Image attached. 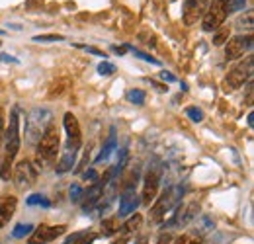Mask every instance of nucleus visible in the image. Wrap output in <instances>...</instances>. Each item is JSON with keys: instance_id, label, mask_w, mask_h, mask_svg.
Listing matches in <instances>:
<instances>
[{"instance_id": "1", "label": "nucleus", "mask_w": 254, "mask_h": 244, "mask_svg": "<svg viewBox=\"0 0 254 244\" xmlns=\"http://www.w3.org/2000/svg\"><path fill=\"white\" fill-rule=\"evenodd\" d=\"M20 120H18V110L14 108L10 114V123L4 129V158L0 164V178L2 180H10L12 176V168H14V158L20 151Z\"/></svg>"}, {"instance_id": "2", "label": "nucleus", "mask_w": 254, "mask_h": 244, "mask_svg": "<svg viewBox=\"0 0 254 244\" xmlns=\"http://www.w3.org/2000/svg\"><path fill=\"white\" fill-rule=\"evenodd\" d=\"M59 145H61L59 129H57L55 123H51L35 145L37 147V166L39 168H43L45 164H51L55 160V156L59 153Z\"/></svg>"}, {"instance_id": "3", "label": "nucleus", "mask_w": 254, "mask_h": 244, "mask_svg": "<svg viewBox=\"0 0 254 244\" xmlns=\"http://www.w3.org/2000/svg\"><path fill=\"white\" fill-rule=\"evenodd\" d=\"M51 123H53V112L49 108H33L26 118V141L30 145H37V141Z\"/></svg>"}, {"instance_id": "4", "label": "nucleus", "mask_w": 254, "mask_h": 244, "mask_svg": "<svg viewBox=\"0 0 254 244\" xmlns=\"http://www.w3.org/2000/svg\"><path fill=\"white\" fill-rule=\"evenodd\" d=\"M180 195H182V189H180V187H168V189H164L159 199H155V205L151 207L149 219H151L153 223H160V221L164 219L166 211L178 207Z\"/></svg>"}, {"instance_id": "5", "label": "nucleus", "mask_w": 254, "mask_h": 244, "mask_svg": "<svg viewBox=\"0 0 254 244\" xmlns=\"http://www.w3.org/2000/svg\"><path fill=\"white\" fill-rule=\"evenodd\" d=\"M253 64H254L253 57H247L245 61L239 62L235 68H231L229 74H227V78H225L227 90H239L245 82H249L253 78Z\"/></svg>"}, {"instance_id": "6", "label": "nucleus", "mask_w": 254, "mask_h": 244, "mask_svg": "<svg viewBox=\"0 0 254 244\" xmlns=\"http://www.w3.org/2000/svg\"><path fill=\"white\" fill-rule=\"evenodd\" d=\"M227 6H225V0H211L203 18H201V28L203 31H215L219 26L225 24L227 20Z\"/></svg>"}, {"instance_id": "7", "label": "nucleus", "mask_w": 254, "mask_h": 244, "mask_svg": "<svg viewBox=\"0 0 254 244\" xmlns=\"http://www.w3.org/2000/svg\"><path fill=\"white\" fill-rule=\"evenodd\" d=\"M159 183H160V166L159 164H153V166H149V170L145 174V180H143V195H141V203L143 205H151L157 199Z\"/></svg>"}, {"instance_id": "8", "label": "nucleus", "mask_w": 254, "mask_h": 244, "mask_svg": "<svg viewBox=\"0 0 254 244\" xmlns=\"http://www.w3.org/2000/svg\"><path fill=\"white\" fill-rule=\"evenodd\" d=\"M251 49H253V35H235L229 37V41L225 43V57L227 61H237L245 57V53Z\"/></svg>"}, {"instance_id": "9", "label": "nucleus", "mask_w": 254, "mask_h": 244, "mask_svg": "<svg viewBox=\"0 0 254 244\" xmlns=\"http://www.w3.org/2000/svg\"><path fill=\"white\" fill-rule=\"evenodd\" d=\"M66 233L64 225H57V227H49V225H39L37 229H33L28 244H47L51 241H55L57 237H61Z\"/></svg>"}, {"instance_id": "10", "label": "nucleus", "mask_w": 254, "mask_h": 244, "mask_svg": "<svg viewBox=\"0 0 254 244\" xmlns=\"http://www.w3.org/2000/svg\"><path fill=\"white\" fill-rule=\"evenodd\" d=\"M37 180V170L33 168V164L30 160H20L16 166H14V182L18 187L26 189L33 185Z\"/></svg>"}, {"instance_id": "11", "label": "nucleus", "mask_w": 254, "mask_h": 244, "mask_svg": "<svg viewBox=\"0 0 254 244\" xmlns=\"http://www.w3.org/2000/svg\"><path fill=\"white\" fill-rule=\"evenodd\" d=\"M209 2H211V0H186V2H184V12H182L184 24H186V26H195V24L203 18V14H205Z\"/></svg>"}, {"instance_id": "12", "label": "nucleus", "mask_w": 254, "mask_h": 244, "mask_svg": "<svg viewBox=\"0 0 254 244\" xmlns=\"http://www.w3.org/2000/svg\"><path fill=\"white\" fill-rule=\"evenodd\" d=\"M197 211H199V205H197L195 201L184 205V207H176V213L172 215L170 221L164 223V229H166V227H168V229H182V227H186L191 219H195Z\"/></svg>"}, {"instance_id": "13", "label": "nucleus", "mask_w": 254, "mask_h": 244, "mask_svg": "<svg viewBox=\"0 0 254 244\" xmlns=\"http://www.w3.org/2000/svg\"><path fill=\"white\" fill-rule=\"evenodd\" d=\"M64 131H66V145L64 147H68V149H80V145H82V131H80V123L78 120L68 112V114H64Z\"/></svg>"}, {"instance_id": "14", "label": "nucleus", "mask_w": 254, "mask_h": 244, "mask_svg": "<svg viewBox=\"0 0 254 244\" xmlns=\"http://www.w3.org/2000/svg\"><path fill=\"white\" fill-rule=\"evenodd\" d=\"M104 187H106V183L102 182V180H98V182H94L88 187V191L82 193V199H80V201H82V211H84V213L92 211L96 205H98V201L102 199Z\"/></svg>"}, {"instance_id": "15", "label": "nucleus", "mask_w": 254, "mask_h": 244, "mask_svg": "<svg viewBox=\"0 0 254 244\" xmlns=\"http://www.w3.org/2000/svg\"><path fill=\"white\" fill-rule=\"evenodd\" d=\"M139 203H141V199H139L135 187H126L120 197V217H129L131 213H135Z\"/></svg>"}, {"instance_id": "16", "label": "nucleus", "mask_w": 254, "mask_h": 244, "mask_svg": "<svg viewBox=\"0 0 254 244\" xmlns=\"http://www.w3.org/2000/svg\"><path fill=\"white\" fill-rule=\"evenodd\" d=\"M16 207H18V199L14 195L8 193L0 195V229H4L10 223V219L16 213Z\"/></svg>"}, {"instance_id": "17", "label": "nucleus", "mask_w": 254, "mask_h": 244, "mask_svg": "<svg viewBox=\"0 0 254 244\" xmlns=\"http://www.w3.org/2000/svg\"><path fill=\"white\" fill-rule=\"evenodd\" d=\"M76 154H78L76 149L64 147L63 154H61V158H59V162H57V166H55V172H57V174H66L68 170H72V166H74V162H76Z\"/></svg>"}, {"instance_id": "18", "label": "nucleus", "mask_w": 254, "mask_h": 244, "mask_svg": "<svg viewBox=\"0 0 254 244\" xmlns=\"http://www.w3.org/2000/svg\"><path fill=\"white\" fill-rule=\"evenodd\" d=\"M116 147H118V139H116V129H112V133H110V137H108V141H106V145L102 147V153L98 154V158H96V162H102V160H108L112 153L116 151Z\"/></svg>"}, {"instance_id": "19", "label": "nucleus", "mask_w": 254, "mask_h": 244, "mask_svg": "<svg viewBox=\"0 0 254 244\" xmlns=\"http://www.w3.org/2000/svg\"><path fill=\"white\" fill-rule=\"evenodd\" d=\"M98 239V235L96 233H88V231H80V233H74V235H70L64 244H92Z\"/></svg>"}, {"instance_id": "20", "label": "nucleus", "mask_w": 254, "mask_h": 244, "mask_svg": "<svg viewBox=\"0 0 254 244\" xmlns=\"http://www.w3.org/2000/svg\"><path fill=\"white\" fill-rule=\"evenodd\" d=\"M116 233H120V221H118L116 217L104 219V221H102V235H104V237H112V235H116Z\"/></svg>"}, {"instance_id": "21", "label": "nucleus", "mask_w": 254, "mask_h": 244, "mask_svg": "<svg viewBox=\"0 0 254 244\" xmlns=\"http://www.w3.org/2000/svg\"><path fill=\"white\" fill-rule=\"evenodd\" d=\"M141 223H143V217H141V215H139V213H131V217L127 219V221H126V225H124V227H122L120 231H122V233H124V235H126V237H127L129 233H133V231H137V229L141 227Z\"/></svg>"}, {"instance_id": "22", "label": "nucleus", "mask_w": 254, "mask_h": 244, "mask_svg": "<svg viewBox=\"0 0 254 244\" xmlns=\"http://www.w3.org/2000/svg\"><path fill=\"white\" fill-rule=\"evenodd\" d=\"M229 37H231V26H219L213 31V45L221 47L229 41Z\"/></svg>"}, {"instance_id": "23", "label": "nucleus", "mask_w": 254, "mask_h": 244, "mask_svg": "<svg viewBox=\"0 0 254 244\" xmlns=\"http://www.w3.org/2000/svg\"><path fill=\"white\" fill-rule=\"evenodd\" d=\"M174 244H203V237L197 233H186V235L178 237Z\"/></svg>"}, {"instance_id": "24", "label": "nucleus", "mask_w": 254, "mask_h": 244, "mask_svg": "<svg viewBox=\"0 0 254 244\" xmlns=\"http://www.w3.org/2000/svg\"><path fill=\"white\" fill-rule=\"evenodd\" d=\"M26 203L28 205H41V207H49L51 203H49V199H45V195H39V193H33V195H30L28 199H26Z\"/></svg>"}, {"instance_id": "25", "label": "nucleus", "mask_w": 254, "mask_h": 244, "mask_svg": "<svg viewBox=\"0 0 254 244\" xmlns=\"http://www.w3.org/2000/svg\"><path fill=\"white\" fill-rule=\"evenodd\" d=\"M127 100H129L131 104L143 106V104H145V92L143 90H129L127 92Z\"/></svg>"}, {"instance_id": "26", "label": "nucleus", "mask_w": 254, "mask_h": 244, "mask_svg": "<svg viewBox=\"0 0 254 244\" xmlns=\"http://www.w3.org/2000/svg\"><path fill=\"white\" fill-rule=\"evenodd\" d=\"M247 4V0H225V6H227V14H233V12H239L243 10Z\"/></svg>"}, {"instance_id": "27", "label": "nucleus", "mask_w": 254, "mask_h": 244, "mask_svg": "<svg viewBox=\"0 0 254 244\" xmlns=\"http://www.w3.org/2000/svg\"><path fill=\"white\" fill-rule=\"evenodd\" d=\"M33 231V225H18L14 231H12V237L14 239H22V237H26V235H32Z\"/></svg>"}, {"instance_id": "28", "label": "nucleus", "mask_w": 254, "mask_h": 244, "mask_svg": "<svg viewBox=\"0 0 254 244\" xmlns=\"http://www.w3.org/2000/svg\"><path fill=\"white\" fill-rule=\"evenodd\" d=\"M98 72L102 74V76H112L114 72H116V64H112V62L104 61L98 64Z\"/></svg>"}, {"instance_id": "29", "label": "nucleus", "mask_w": 254, "mask_h": 244, "mask_svg": "<svg viewBox=\"0 0 254 244\" xmlns=\"http://www.w3.org/2000/svg\"><path fill=\"white\" fill-rule=\"evenodd\" d=\"M33 41H37V43H53V41H63V35H55V33H49V35H35Z\"/></svg>"}, {"instance_id": "30", "label": "nucleus", "mask_w": 254, "mask_h": 244, "mask_svg": "<svg viewBox=\"0 0 254 244\" xmlns=\"http://www.w3.org/2000/svg\"><path fill=\"white\" fill-rule=\"evenodd\" d=\"M82 193H84V189H82L78 183H72V185H70V201H72V203H78V201L82 199Z\"/></svg>"}, {"instance_id": "31", "label": "nucleus", "mask_w": 254, "mask_h": 244, "mask_svg": "<svg viewBox=\"0 0 254 244\" xmlns=\"http://www.w3.org/2000/svg\"><path fill=\"white\" fill-rule=\"evenodd\" d=\"M237 26L247 28V30H253V10H249V12H247V16H241V18H239V22H237Z\"/></svg>"}, {"instance_id": "32", "label": "nucleus", "mask_w": 254, "mask_h": 244, "mask_svg": "<svg viewBox=\"0 0 254 244\" xmlns=\"http://www.w3.org/2000/svg\"><path fill=\"white\" fill-rule=\"evenodd\" d=\"M186 116L190 118L191 122L199 123L203 120V112L201 110H197V108H186Z\"/></svg>"}, {"instance_id": "33", "label": "nucleus", "mask_w": 254, "mask_h": 244, "mask_svg": "<svg viewBox=\"0 0 254 244\" xmlns=\"http://www.w3.org/2000/svg\"><path fill=\"white\" fill-rule=\"evenodd\" d=\"M133 53H135V57H139V59H143V61L153 62V64H159L157 59H153L151 55H147V53H143V51H139V49H135V47H133Z\"/></svg>"}, {"instance_id": "34", "label": "nucleus", "mask_w": 254, "mask_h": 244, "mask_svg": "<svg viewBox=\"0 0 254 244\" xmlns=\"http://www.w3.org/2000/svg\"><path fill=\"white\" fill-rule=\"evenodd\" d=\"M82 178H84V180H86V182H88V180H90V182L94 183V182H98V172H96L94 168H90V170H86V172H84V174H82Z\"/></svg>"}, {"instance_id": "35", "label": "nucleus", "mask_w": 254, "mask_h": 244, "mask_svg": "<svg viewBox=\"0 0 254 244\" xmlns=\"http://www.w3.org/2000/svg\"><path fill=\"white\" fill-rule=\"evenodd\" d=\"M76 47H80V49H84V51H88L92 55H98V57H106V53L100 51V49H96V47H88V45H76Z\"/></svg>"}, {"instance_id": "36", "label": "nucleus", "mask_w": 254, "mask_h": 244, "mask_svg": "<svg viewBox=\"0 0 254 244\" xmlns=\"http://www.w3.org/2000/svg\"><path fill=\"white\" fill-rule=\"evenodd\" d=\"M172 243V235L170 233H162L159 237V241H157V244H170Z\"/></svg>"}, {"instance_id": "37", "label": "nucleus", "mask_w": 254, "mask_h": 244, "mask_svg": "<svg viewBox=\"0 0 254 244\" xmlns=\"http://www.w3.org/2000/svg\"><path fill=\"white\" fill-rule=\"evenodd\" d=\"M4 122H6V118H4V112L0 110V143L4 139Z\"/></svg>"}, {"instance_id": "38", "label": "nucleus", "mask_w": 254, "mask_h": 244, "mask_svg": "<svg viewBox=\"0 0 254 244\" xmlns=\"http://www.w3.org/2000/svg\"><path fill=\"white\" fill-rule=\"evenodd\" d=\"M160 76H162L164 80H168V82H174V80H176V78H174L170 72H166V70H164V72H160Z\"/></svg>"}, {"instance_id": "39", "label": "nucleus", "mask_w": 254, "mask_h": 244, "mask_svg": "<svg viewBox=\"0 0 254 244\" xmlns=\"http://www.w3.org/2000/svg\"><path fill=\"white\" fill-rule=\"evenodd\" d=\"M127 49H129V47H114V51H116V53H120V55H124Z\"/></svg>"}, {"instance_id": "40", "label": "nucleus", "mask_w": 254, "mask_h": 244, "mask_svg": "<svg viewBox=\"0 0 254 244\" xmlns=\"http://www.w3.org/2000/svg\"><path fill=\"white\" fill-rule=\"evenodd\" d=\"M0 59H2V61H12V62H16V59H14V57H10V55H2Z\"/></svg>"}, {"instance_id": "41", "label": "nucleus", "mask_w": 254, "mask_h": 244, "mask_svg": "<svg viewBox=\"0 0 254 244\" xmlns=\"http://www.w3.org/2000/svg\"><path fill=\"white\" fill-rule=\"evenodd\" d=\"M135 244H149V239H147V237H141Z\"/></svg>"}, {"instance_id": "42", "label": "nucleus", "mask_w": 254, "mask_h": 244, "mask_svg": "<svg viewBox=\"0 0 254 244\" xmlns=\"http://www.w3.org/2000/svg\"><path fill=\"white\" fill-rule=\"evenodd\" d=\"M114 244H127V237H122L120 241H116Z\"/></svg>"}]
</instances>
